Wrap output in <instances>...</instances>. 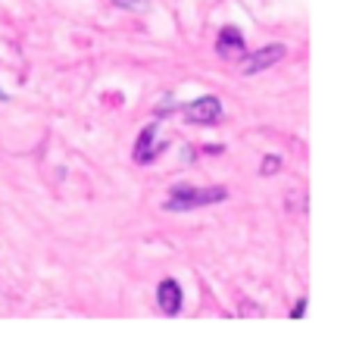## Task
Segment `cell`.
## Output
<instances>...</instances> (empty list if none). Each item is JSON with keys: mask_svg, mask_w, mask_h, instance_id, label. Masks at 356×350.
Here are the masks:
<instances>
[{"mask_svg": "<svg viewBox=\"0 0 356 350\" xmlns=\"http://www.w3.org/2000/svg\"><path fill=\"white\" fill-rule=\"evenodd\" d=\"M0 100H6V94H3V91H0Z\"/></svg>", "mask_w": 356, "mask_h": 350, "instance_id": "30bf717a", "label": "cell"}, {"mask_svg": "<svg viewBox=\"0 0 356 350\" xmlns=\"http://www.w3.org/2000/svg\"><path fill=\"white\" fill-rule=\"evenodd\" d=\"M303 310H307V301H297V307L291 310V316H294V319H300V316H303Z\"/></svg>", "mask_w": 356, "mask_h": 350, "instance_id": "9c48e42d", "label": "cell"}, {"mask_svg": "<svg viewBox=\"0 0 356 350\" xmlns=\"http://www.w3.org/2000/svg\"><path fill=\"white\" fill-rule=\"evenodd\" d=\"M184 119L194 125H216L222 119V100L213 94L191 100V104H184Z\"/></svg>", "mask_w": 356, "mask_h": 350, "instance_id": "7a4b0ae2", "label": "cell"}, {"mask_svg": "<svg viewBox=\"0 0 356 350\" xmlns=\"http://www.w3.org/2000/svg\"><path fill=\"white\" fill-rule=\"evenodd\" d=\"M116 6H122V10H129V13H150V0H113Z\"/></svg>", "mask_w": 356, "mask_h": 350, "instance_id": "52a82bcc", "label": "cell"}, {"mask_svg": "<svg viewBox=\"0 0 356 350\" xmlns=\"http://www.w3.org/2000/svg\"><path fill=\"white\" fill-rule=\"evenodd\" d=\"M156 132H160V122H150L141 129V138H138V144H135V163H141V166L154 163L156 150L163 148V144H156Z\"/></svg>", "mask_w": 356, "mask_h": 350, "instance_id": "277c9868", "label": "cell"}, {"mask_svg": "<svg viewBox=\"0 0 356 350\" xmlns=\"http://www.w3.org/2000/svg\"><path fill=\"white\" fill-rule=\"evenodd\" d=\"M228 197L225 188H191V184H175L169 200L163 203V209L169 213H188V209H197V207H209V203H222Z\"/></svg>", "mask_w": 356, "mask_h": 350, "instance_id": "6da1fadb", "label": "cell"}, {"mask_svg": "<svg viewBox=\"0 0 356 350\" xmlns=\"http://www.w3.org/2000/svg\"><path fill=\"white\" fill-rule=\"evenodd\" d=\"M156 303L166 316H178L181 313V285L175 278H163L160 288H156Z\"/></svg>", "mask_w": 356, "mask_h": 350, "instance_id": "5b68a950", "label": "cell"}, {"mask_svg": "<svg viewBox=\"0 0 356 350\" xmlns=\"http://www.w3.org/2000/svg\"><path fill=\"white\" fill-rule=\"evenodd\" d=\"M216 54L222 56V60H238V56H244L247 50H244V35H241L234 25H228V29H222V35H219V41H216Z\"/></svg>", "mask_w": 356, "mask_h": 350, "instance_id": "8992f818", "label": "cell"}, {"mask_svg": "<svg viewBox=\"0 0 356 350\" xmlns=\"http://www.w3.org/2000/svg\"><path fill=\"white\" fill-rule=\"evenodd\" d=\"M284 54H288L284 44H269V47L257 50V54H244L247 56L244 60V75H257V72H263V69L275 66V63L284 60Z\"/></svg>", "mask_w": 356, "mask_h": 350, "instance_id": "3957f363", "label": "cell"}, {"mask_svg": "<svg viewBox=\"0 0 356 350\" xmlns=\"http://www.w3.org/2000/svg\"><path fill=\"white\" fill-rule=\"evenodd\" d=\"M278 169H282V157L269 154V157L263 160V169H259V173H263V175H272V173H278Z\"/></svg>", "mask_w": 356, "mask_h": 350, "instance_id": "ba28073f", "label": "cell"}]
</instances>
